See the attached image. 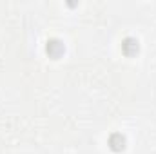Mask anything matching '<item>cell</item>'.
<instances>
[{"label":"cell","mask_w":156,"mask_h":154,"mask_svg":"<svg viewBox=\"0 0 156 154\" xmlns=\"http://www.w3.org/2000/svg\"><path fill=\"white\" fill-rule=\"evenodd\" d=\"M47 53H49V56L58 58V56L64 53V44H62L60 40H49V42H47Z\"/></svg>","instance_id":"obj_1"},{"label":"cell","mask_w":156,"mask_h":154,"mask_svg":"<svg viewBox=\"0 0 156 154\" xmlns=\"http://www.w3.org/2000/svg\"><path fill=\"white\" fill-rule=\"evenodd\" d=\"M109 145H111L113 151H122V149L125 147V138H123L122 134H113V136L109 138Z\"/></svg>","instance_id":"obj_2"},{"label":"cell","mask_w":156,"mask_h":154,"mask_svg":"<svg viewBox=\"0 0 156 154\" xmlns=\"http://www.w3.org/2000/svg\"><path fill=\"white\" fill-rule=\"evenodd\" d=\"M123 51H125V54H134V53H138V40L127 38L123 42Z\"/></svg>","instance_id":"obj_3"}]
</instances>
